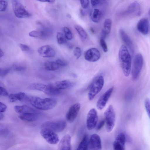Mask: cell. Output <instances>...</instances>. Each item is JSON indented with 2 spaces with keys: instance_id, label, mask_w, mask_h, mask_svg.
<instances>
[{
  "instance_id": "cell-22",
  "label": "cell",
  "mask_w": 150,
  "mask_h": 150,
  "mask_svg": "<svg viewBox=\"0 0 150 150\" xmlns=\"http://www.w3.org/2000/svg\"><path fill=\"white\" fill-rule=\"evenodd\" d=\"M73 85V83L67 80L58 81L55 84V86L60 90L71 88Z\"/></svg>"
},
{
  "instance_id": "cell-35",
  "label": "cell",
  "mask_w": 150,
  "mask_h": 150,
  "mask_svg": "<svg viewBox=\"0 0 150 150\" xmlns=\"http://www.w3.org/2000/svg\"><path fill=\"white\" fill-rule=\"evenodd\" d=\"M74 54L77 59H79L81 55V48L78 47H75L74 50Z\"/></svg>"
},
{
  "instance_id": "cell-4",
  "label": "cell",
  "mask_w": 150,
  "mask_h": 150,
  "mask_svg": "<svg viewBox=\"0 0 150 150\" xmlns=\"http://www.w3.org/2000/svg\"><path fill=\"white\" fill-rule=\"evenodd\" d=\"M107 132H110L113 129L115 125L116 116L113 106L109 105L104 113Z\"/></svg>"
},
{
  "instance_id": "cell-44",
  "label": "cell",
  "mask_w": 150,
  "mask_h": 150,
  "mask_svg": "<svg viewBox=\"0 0 150 150\" xmlns=\"http://www.w3.org/2000/svg\"><path fill=\"white\" fill-rule=\"evenodd\" d=\"M7 108L6 105L3 103L0 102V112H3L5 111Z\"/></svg>"
},
{
  "instance_id": "cell-50",
  "label": "cell",
  "mask_w": 150,
  "mask_h": 150,
  "mask_svg": "<svg viewBox=\"0 0 150 150\" xmlns=\"http://www.w3.org/2000/svg\"><path fill=\"white\" fill-rule=\"evenodd\" d=\"M80 12H81V14L83 16H84L85 15V13L83 11V10H81V11H80Z\"/></svg>"
},
{
  "instance_id": "cell-33",
  "label": "cell",
  "mask_w": 150,
  "mask_h": 150,
  "mask_svg": "<svg viewBox=\"0 0 150 150\" xmlns=\"http://www.w3.org/2000/svg\"><path fill=\"white\" fill-rule=\"evenodd\" d=\"M144 105L147 114L150 119V100L146 98L144 101Z\"/></svg>"
},
{
  "instance_id": "cell-49",
  "label": "cell",
  "mask_w": 150,
  "mask_h": 150,
  "mask_svg": "<svg viewBox=\"0 0 150 150\" xmlns=\"http://www.w3.org/2000/svg\"><path fill=\"white\" fill-rule=\"evenodd\" d=\"M90 30L91 31L92 33H94V32H95L94 30V29L92 28H90Z\"/></svg>"
},
{
  "instance_id": "cell-3",
  "label": "cell",
  "mask_w": 150,
  "mask_h": 150,
  "mask_svg": "<svg viewBox=\"0 0 150 150\" xmlns=\"http://www.w3.org/2000/svg\"><path fill=\"white\" fill-rule=\"evenodd\" d=\"M104 84V79L102 76H98L91 85L88 94L89 100H92L101 91Z\"/></svg>"
},
{
  "instance_id": "cell-43",
  "label": "cell",
  "mask_w": 150,
  "mask_h": 150,
  "mask_svg": "<svg viewBox=\"0 0 150 150\" xmlns=\"http://www.w3.org/2000/svg\"><path fill=\"white\" fill-rule=\"evenodd\" d=\"M105 121V120H101L98 124L96 129L97 130H99L104 125Z\"/></svg>"
},
{
  "instance_id": "cell-25",
  "label": "cell",
  "mask_w": 150,
  "mask_h": 150,
  "mask_svg": "<svg viewBox=\"0 0 150 150\" xmlns=\"http://www.w3.org/2000/svg\"><path fill=\"white\" fill-rule=\"evenodd\" d=\"M89 139L87 134H85L79 145L76 150H88Z\"/></svg>"
},
{
  "instance_id": "cell-1",
  "label": "cell",
  "mask_w": 150,
  "mask_h": 150,
  "mask_svg": "<svg viewBox=\"0 0 150 150\" xmlns=\"http://www.w3.org/2000/svg\"><path fill=\"white\" fill-rule=\"evenodd\" d=\"M118 57L120 65L124 75L128 76L130 73L131 66V58L127 47L122 45L118 52Z\"/></svg>"
},
{
  "instance_id": "cell-32",
  "label": "cell",
  "mask_w": 150,
  "mask_h": 150,
  "mask_svg": "<svg viewBox=\"0 0 150 150\" xmlns=\"http://www.w3.org/2000/svg\"><path fill=\"white\" fill-rule=\"evenodd\" d=\"M63 30L66 38L68 40H71L73 38V35L70 29L68 28L65 27Z\"/></svg>"
},
{
  "instance_id": "cell-18",
  "label": "cell",
  "mask_w": 150,
  "mask_h": 150,
  "mask_svg": "<svg viewBox=\"0 0 150 150\" xmlns=\"http://www.w3.org/2000/svg\"><path fill=\"white\" fill-rule=\"evenodd\" d=\"M71 137L70 135H65L60 140L57 150H71Z\"/></svg>"
},
{
  "instance_id": "cell-41",
  "label": "cell",
  "mask_w": 150,
  "mask_h": 150,
  "mask_svg": "<svg viewBox=\"0 0 150 150\" xmlns=\"http://www.w3.org/2000/svg\"><path fill=\"white\" fill-rule=\"evenodd\" d=\"M19 46L23 51L27 52L30 50V48L26 45L21 43L19 44Z\"/></svg>"
},
{
  "instance_id": "cell-36",
  "label": "cell",
  "mask_w": 150,
  "mask_h": 150,
  "mask_svg": "<svg viewBox=\"0 0 150 150\" xmlns=\"http://www.w3.org/2000/svg\"><path fill=\"white\" fill-rule=\"evenodd\" d=\"M8 5L7 2L4 0H0V11H3L6 9Z\"/></svg>"
},
{
  "instance_id": "cell-5",
  "label": "cell",
  "mask_w": 150,
  "mask_h": 150,
  "mask_svg": "<svg viewBox=\"0 0 150 150\" xmlns=\"http://www.w3.org/2000/svg\"><path fill=\"white\" fill-rule=\"evenodd\" d=\"M143 64V59L140 53L137 54L134 57L131 71L132 78L133 81L137 80L138 78Z\"/></svg>"
},
{
  "instance_id": "cell-42",
  "label": "cell",
  "mask_w": 150,
  "mask_h": 150,
  "mask_svg": "<svg viewBox=\"0 0 150 150\" xmlns=\"http://www.w3.org/2000/svg\"><path fill=\"white\" fill-rule=\"evenodd\" d=\"M0 95L3 96H6L8 95V93L6 89L2 87H0Z\"/></svg>"
},
{
  "instance_id": "cell-16",
  "label": "cell",
  "mask_w": 150,
  "mask_h": 150,
  "mask_svg": "<svg viewBox=\"0 0 150 150\" xmlns=\"http://www.w3.org/2000/svg\"><path fill=\"white\" fill-rule=\"evenodd\" d=\"M125 137L123 133H119L116 137L113 144V150H125Z\"/></svg>"
},
{
  "instance_id": "cell-38",
  "label": "cell",
  "mask_w": 150,
  "mask_h": 150,
  "mask_svg": "<svg viewBox=\"0 0 150 150\" xmlns=\"http://www.w3.org/2000/svg\"><path fill=\"white\" fill-rule=\"evenodd\" d=\"M55 62L59 67H64L67 65V63L64 61L60 59H57Z\"/></svg>"
},
{
  "instance_id": "cell-51",
  "label": "cell",
  "mask_w": 150,
  "mask_h": 150,
  "mask_svg": "<svg viewBox=\"0 0 150 150\" xmlns=\"http://www.w3.org/2000/svg\"><path fill=\"white\" fill-rule=\"evenodd\" d=\"M67 16L69 17V18H70L71 17V16L69 14H68L67 15Z\"/></svg>"
},
{
  "instance_id": "cell-46",
  "label": "cell",
  "mask_w": 150,
  "mask_h": 150,
  "mask_svg": "<svg viewBox=\"0 0 150 150\" xmlns=\"http://www.w3.org/2000/svg\"><path fill=\"white\" fill-rule=\"evenodd\" d=\"M39 1L41 2H48L49 3H53L55 1V0H39Z\"/></svg>"
},
{
  "instance_id": "cell-12",
  "label": "cell",
  "mask_w": 150,
  "mask_h": 150,
  "mask_svg": "<svg viewBox=\"0 0 150 150\" xmlns=\"http://www.w3.org/2000/svg\"><path fill=\"white\" fill-rule=\"evenodd\" d=\"M100 54L99 50L96 48H92L86 50L84 54L85 59L90 62H95L100 57Z\"/></svg>"
},
{
  "instance_id": "cell-21",
  "label": "cell",
  "mask_w": 150,
  "mask_h": 150,
  "mask_svg": "<svg viewBox=\"0 0 150 150\" xmlns=\"http://www.w3.org/2000/svg\"><path fill=\"white\" fill-rule=\"evenodd\" d=\"M40 113H26L19 114V118L21 120L28 121L32 122L36 120L39 117Z\"/></svg>"
},
{
  "instance_id": "cell-26",
  "label": "cell",
  "mask_w": 150,
  "mask_h": 150,
  "mask_svg": "<svg viewBox=\"0 0 150 150\" xmlns=\"http://www.w3.org/2000/svg\"><path fill=\"white\" fill-rule=\"evenodd\" d=\"M47 85L41 83H35L30 84L28 87L29 89L37 90L42 91L44 93L46 91Z\"/></svg>"
},
{
  "instance_id": "cell-24",
  "label": "cell",
  "mask_w": 150,
  "mask_h": 150,
  "mask_svg": "<svg viewBox=\"0 0 150 150\" xmlns=\"http://www.w3.org/2000/svg\"><path fill=\"white\" fill-rule=\"evenodd\" d=\"M26 97L25 94L22 92L11 94L8 96L9 100L11 102H15L18 100L21 101Z\"/></svg>"
},
{
  "instance_id": "cell-45",
  "label": "cell",
  "mask_w": 150,
  "mask_h": 150,
  "mask_svg": "<svg viewBox=\"0 0 150 150\" xmlns=\"http://www.w3.org/2000/svg\"><path fill=\"white\" fill-rule=\"evenodd\" d=\"M91 1L92 6L94 7L99 4L101 1L100 0H91Z\"/></svg>"
},
{
  "instance_id": "cell-47",
  "label": "cell",
  "mask_w": 150,
  "mask_h": 150,
  "mask_svg": "<svg viewBox=\"0 0 150 150\" xmlns=\"http://www.w3.org/2000/svg\"><path fill=\"white\" fill-rule=\"evenodd\" d=\"M4 117V115L3 112H0V120H2Z\"/></svg>"
},
{
  "instance_id": "cell-39",
  "label": "cell",
  "mask_w": 150,
  "mask_h": 150,
  "mask_svg": "<svg viewBox=\"0 0 150 150\" xmlns=\"http://www.w3.org/2000/svg\"><path fill=\"white\" fill-rule=\"evenodd\" d=\"M13 68L14 70L18 71H22L25 69L24 66L19 64L14 65L13 66Z\"/></svg>"
},
{
  "instance_id": "cell-27",
  "label": "cell",
  "mask_w": 150,
  "mask_h": 150,
  "mask_svg": "<svg viewBox=\"0 0 150 150\" xmlns=\"http://www.w3.org/2000/svg\"><path fill=\"white\" fill-rule=\"evenodd\" d=\"M44 65L45 68L49 71H55L60 67L55 61H47L44 63Z\"/></svg>"
},
{
  "instance_id": "cell-37",
  "label": "cell",
  "mask_w": 150,
  "mask_h": 150,
  "mask_svg": "<svg viewBox=\"0 0 150 150\" xmlns=\"http://www.w3.org/2000/svg\"><path fill=\"white\" fill-rule=\"evenodd\" d=\"M10 69L8 68H0V76L1 77H4L7 75L9 72Z\"/></svg>"
},
{
  "instance_id": "cell-31",
  "label": "cell",
  "mask_w": 150,
  "mask_h": 150,
  "mask_svg": "<svg viewBox=\"0 0 150 150\" xmlns=\"http://www.w3.org/2000/svg\"><path fill=\"white\" fill-rule=\"evenodd\" d=\"M57 39L59 44H64L66 42V38L65 36L61 33L58 32L57 33Z\"/></svg>"
},
{
  "instance_id": "cell-11",
  "label": "cell",
  "mask_w": 150,
  "mask_h": 150,
  "mask_svg": "<svg viewBox=\"0 0 150 150\" xmlns=\"http://www.w3.org/2000/svg\"><path fill=\"white\" fill-rule=\"evenodd\" d=\"M80 108L81 105L79 103L73 104L70 107L66 115L67 120L69 122L72 123L74 121L78 115Z\"/></svg>"
},
{
  "instance_id": "cell-17",
  "label": "cell",
  "mask_w": 150,
  "mask_h": 150,
  "mask_svg": "<svg viewBox=\"0 0 150 150\" xmlns=\"http://www.w3.org/2000/svg\"><path fill=\"white\" fill-rule=\"evenodd\" d=\"M138 31L144 35H146L149 33L150 27L148 19L145 18H142L138 22L137 25Z\"/></svg>"
},
{
  "instance_id": "cell-52",
  "label": "cell",
  "mask_w": 150,
  "mask_h": 150,
  "mask_svg": "<svg viewBox=\"0 0 150 150\" xmlns=\"http://www.w3.org/2000/svg\"></svg>"
},
{
  "instance_id": "cell-29",
  "label": "cell",
  "mask_w": 150,
  "mask_h": 150,
  "mask_svg": "<svg viewBox=\"0 0 150 150\" xmlns=\"http://www.w3.org/2000/svg\"><path fill=\"white\" fill-rule=\"evenodd\" d=\"M74 27L81 38L83 40H86L88 37V34L85 30L79 25H75Z\"/></svg>"
},
{
  "instance_id": "cell-10",
  "label": "cell",
  "mask_w": 150,
  "mask_h": 150,
  "mask_svg": "<svg viewBox=\"0 0 150 150\" xmlns=\"http://www.w3.org/2000/svg\"><path fill=\"white\" fill-rule=\"evenodd\" d=\"M114 89L112 86L104 93L99 98L96 103V107L99 110H102L105 106Z\"/></svg>"
},
{
  "instance_id": "cell-30",
  "label": "cell",
  "mask_w": 150,
  "mask_h": 150,
  "mask_svg": "<svg viewBox=\"0 0 150 150\" xmlns=\"http://www.w3.org/2000/svg\"><path fill=\"white\" fill-rule=\"evenodd\" d=\"M112 23L111 20L109 18L106 19L103 23V30L108 36L111 31Z\"/></svg>"
},
{
  "instance_id": "cell-34",
  "label": "cell",
  "mask_w": 150,
  "mask_h": 150,
  "mask_svg": "<svg viewBox=\"0 0 150 150\" xmlns=\"http://www.w3.org/2000/svg\"><path fill=\"white\" fill-rule=\"evenodd\" d=\"M100 43L103 51L105 52H107L108 51V48L105 39L100 38Z\"/></svg>"
},
{
  "instance_id": "cell-13",
  "label": "cell",
  "mask_w": 150,
  "mask_h": 150,
  "mask_svg": "<svg viewBox=\"0 0 150 150\" xmlns=\"http://www.w3.org/2000/svg\"><path fill=\"white\" fill-rule=\"evenodd\" d=\"M141 8L138 2L135 1L130 3L128 6L125 13L131 16H136L141 13Z\"/></svg>"
},
{
  "instance_id": "cell-19",
  "label": "cell",
  "mask_w": 150,
  "mask_h": 150,
  "mask_svg": "<svg viewBox=\"0 0 150 150\" xmlns=\"http://www.w3.org/2000/svg\"><path fill=\"white\" fill-rule=\"evenodd\" d=\"M119 33L123 42L129 49L133 53L134 50V46L130 38L126 33L122 29L120 30Z\"/></svg>"
},
{
  "instance_id": "cell-48",
  "label": "cell",
  "mask_w": 150,
  "mask_h": 150,
  "mask_svg": "<svg viewBox=\"0 0 150 150\" xmlns=\"http://www.w3.org/2000/svg\"><path fill=\"white\" fill-rule=\"evenodd\" d=\"M4 55V52L2 51V50H1V49H0V58H1V57H3V56Z\"/></svg>"
},
{
  "instance_id": "cell-15",
  "label": "cell",
  "mask_w": 150,
  "mask_h": 150,
  "mask_svg": "<svg viewBox=\"0 0 150 150\" xmlns=\"http://www.w3.org/2000/svg\"><path fill=\"white\" fill-rule=\"evenodd\" d=\"M89 146L91 150H101V142L100 136L96 134H92L89 139Z\"/></svg>"
},
{
  "instance_id": "cell-40",
  "label": "cell",
  "mask_w": 150,
  "mask_h": 150,
  "mask_svg": "<svg viewBox=\"0 0 150 150\" xmlns=\"http://www.w3.org/2000/svg\"><path fill=\"white\" fill-rule=\"evenodd\" d=\"M81 6L83 9L88 8L89 4V1L88 0H83L80 1Z\"/></svg>"
},
{
  "instance_id": "cell-9",
  "label": "cell",
  "mask_w": 150,
  "mask_h": 150,
  "mask_svg": "<svg viewBox=\"0 0 150 150\" xmlns=\"http://www.w3.org/2000/svg\"><path fill=\"white\" fill-rule=\"evenodd\" d=\"M98 116L96 110L92 108L88 111L86 117V124L87 129L89 130L93 129L97 125Z\"/></svg>"
},
{
  "instance_id": "cell-7",
  "label": "cell",
  "mask_w": 150,
  "mask_h": 150,
  "mask_svg": "<svg viewBox=\"0 0 150 150\" xmlns=\"http://www.w3.org/2000/svg\"><path fill=\"white\" fill-rule=\"evenodd\" d=\"M66 123L64 120H59L56 121H47L43 123L41 128L50 129L56 132H61L65 129Z\"/></svg>"
},
{
  "instance_id": "cell-8",
  "label": "cell",
  "mask_w": 150,
  "mask_h": 150,
  "mask_svg": "<svg viewBox=\"0 0 150 150\" xmlns=\"http://www.w3.org/2000/svg\"><path fill=\"white\" fill-rule=\"evenodd\" d=\"M42 136L49 144H55L58 143L59 139L57 134L53 131L47 128H42L40 131Z\"/></svg>"
},
{
  "instance_id": "cell-6",
  "label": "cell",
  "mask_w": 150,
  "mask_h": 150,
  "mask_svg": "<svg viewBox=\"0 0 150 150\" xmlns=\"http://www.w3.org/2000/svg\"><path fill=\"white\" fill-rule=\"evenodd\" d=\"M14 13L15 16L18 18H28L31 16V14L28 11L23 5L18 1H11Z\"/></svg>"
},
{
  "instance_id": "cell-23",
  "label": "cell",
  "mask_w": 150,
  "mask_h": 150,
  "mask_svg": "<svg viewBox=\"0 0 150 150\" xmlns=\"http://www.w3.org/2000/svg\"><path fill=\"white\" fill-rule=\"evenodd\" d=\"M102 15L101 11L98 9L95 8L90 13V17L92 21L98 23L100 20Z\"/></svg>"
},
{
  "instance_id": "cell-14",
  "label": "cell",
  "mask_w": 150,
  "mask_h": 150,
  "mask_svg": "<svg viewBox=\"0 0 150 150\" xmlns=\"http://www.w3.org/2000/svg\"><path fill=\"white\" fill-rule=\"evenodd\" d=\"M39 54L43 57H52L55 55L54 50L49 45H45L39 47L38 49Z\"/></svg>"
},
{
  "instance_id": "cell-2",
  "label": "cell",
  "mask_w": 150,
  "mask_h": 150,
  "mask_svg": "<svg viewBox=\"0 0 150 150\" xmlns=\"http://www.w3.org/2000/svg\"><path fill=\"white\" fill-rule=\"evenodd\" d=\"M30 103L36 108L41 110H48L53 108L56 105L57 100L52 98H41L32 96L28 98Z\"/></svg>"
},
{
  "instance_id": "cell-28",
  "label": "cell",
  "mask_w": 150,
  "mask_h": 150,
  "mask_svg": "<svg viewBox=\"0 0 150 150\" xmlns=\"http://www.w3.org/2000/svg\"><path fill=\"white\" fill-rule=\"evenodd\" d=\"M47 35V33L45 30H33L29 33L30 36L34 38L45 37Z\"/></svg>"
},
{
  "instance_id": "cell-20",
  "label": "cell",
  "mask_w": 150,
  "mask_h": 150,
  "mask_svg": "<svg viewBox=\"0 0 150 150\" xmlns=\"http://www.w3.org/2000/svg\"><path fill=\"white\" fill-rule=\"evenodd\" d=\"M14 110L19 114L29 112L40 113L37 110L26 105H16L14 106Z\"/></svg>"
}]
</instances>
